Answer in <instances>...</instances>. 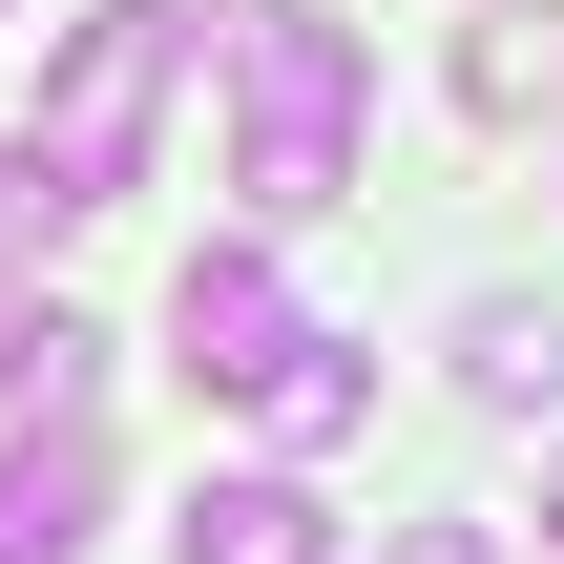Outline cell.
<instances>
[{
  "label": "cell",
  "instance_id": "6da1fadb",
  "mask_svg": "<svg viewBox=\"0 0 564 564\" xmlns=\"http://www.w3.org/2000/svg\"><path fill=\"white\" fill-rule=\"evenodd\" d=\"M209 63H230V105H251V251L272 230H314V209H356V21H314V0H209Z\"/></svg>",
  "mask_w": 564,
  "mask_h": 564
},
{
  "label": "cell",
  "instance_id": "7a4b0ae2",
  "mask_svg": "<svg viewBox=\"0 0 564 564\" xmlns=\"http://www.w3.org/2000/svg\"><path fill=\"white\" fill-rule=\"evenodd\" d=\"M167 63H188V21H167V0H84V21H63V63H42L21 167H42L63 209H105V188L147 167V126H167Z\"/></svg>",
  "mask_w": 564,
  "mask_h": 564
},
{
  "label": "cell",
  "instance_id": "3957f363",
  "mask_svg": "<svg viewBox=\"0 0 564 564\" xmlns=\"http://www.w3.org/2000/svg\"><path fill=\"white\" fill-rule=\"evenodd\" d=\"M167 356H188V398H251V377L293 356V293H272V251H251V230L167 272Z\"/></svg>",
  "mask_w": 564,
  "mask_h": 564
},
{
  "label": "cell",
  "instance_id": "277c9868",
  "mask_svg": "<svg viewBox=\"0 0 564 564\" xmlns=\"http://www.w3.org/2000/svg\"><path fill=\"white\" fill-rule=\"evenodd\" d=\"M105 544V440L84 419H21L0 440V564H84Z\"/></svg>",
  "mask_w": 564,
  "mask_h": 564
},
{
  "label": "cell",
  "instance_id": "5b68a950",
  "mask_svg": "<svg viewBox=\"0 0 564 564\" xmlns=\"http://www.w3.org/2000/svg\"><path fill=\"white\" fill-rule=\"evenodd\" d=\"M230 419H251V440H272V481H293V460H335V440H356V419H377V356H356V335H314V314H293V356H272V377H251V398H230Z\"/></svg>",
  "mask_w": 564,
  "mask_h": 564
},
{
  "label": "cell",
  "instance_id": "8992f818",
  "mask_svg": "<svg viewBox=\"0 0 564 564\" xmlns=\"http://www.w3.org/2000/svg\"><path fill=\"white\" fill-rule=\"evenodd\" d=\"M167 564H335V502L314 481H188V523H167Z\"/></svg>",
  "mask_w": 564,
  "mask_h": 564
},
{
  "label": "cell",
  "instance_id": "52a82bcc",
  "mask_svg": "<svg viewBox=\"0 0 564 564\" xmlns=\"http://www.w3.org/2000/svg\"><path fill=\"white\" fill-rule=\"evenodd\" d=\"M84 377H105V335H84L63 293L0 272V419H84Z\"/></svg>",
  "mask_w": 564,
  "mask_h": 564
},
{
  "label": "cell",
  "instance_id": "ba28073f",
  "mask_svg": "<svg viewBox=\"0 0 564 564\" xmlns=\"http://www.w3.org/2000/svg\"><path fill=\"white\" fill-rule=\"evenodd\" d=\"M460 377H481L502 419H564V293H481V314H460Z\"/></svg>",
  "mask_w": 564,
  "mask_h": 564
},
{
  "label": "cell",
  "instance_id": "9c48e42d",
  "mask_svg": "<svg viewBox=\"0 0 564 564\" xmlns=\"http://www.w3.org/2000/svg\"><path fill=\"white\" fill-rule=\"evenodd\" d=\"M460 105L523 126V105H544V21H481V42H460Z\"/></svg>",
  "mask_w": 564,
  "mask_h": 564
},
{
  "label": "cell",
  "instance_id": "30bf717a",
  "mask_svg": "<svg viewBox=\"0 0 564 564\" xmlns=\"http://www.w3.org/2000/svg\"><path fill=\"white\" fill-rule=\"evenodd\" d=\"M63 230H84V209H63V188H42V167L0 147V272H21V251H63Z\"/></svg>",
  "mask_w": 564,
  "mask_h": 564
},
{
  "label": "cell",
  "instance_id": "8fae6325",
  "mask_svg": "<svg viewBox=\"0 0 564 564\" xmlns=\"http://www.w3.org/2000/svg\"><path fill=\"white\" fill-rule=\"evenodd\" d=\"M377 564H502V523H398Z\"/></svg>",
  "mask_w": 564,
  "mask_h": 564
},
{
  "label": "cell",
  "instance_id": "7c38bea8",
  "mask_svg": "<svg viewBox=\"0 0 564 564\" xmlns=\"http://www.w3.org/2000/svg\"><path fill=\"white\" fill-rule=\"evenodd\" d=\"M544 564H564V460H544Z\"/></svg>",
  "mask_w": 564,
  "mask_h": 564
}]
</instances>
